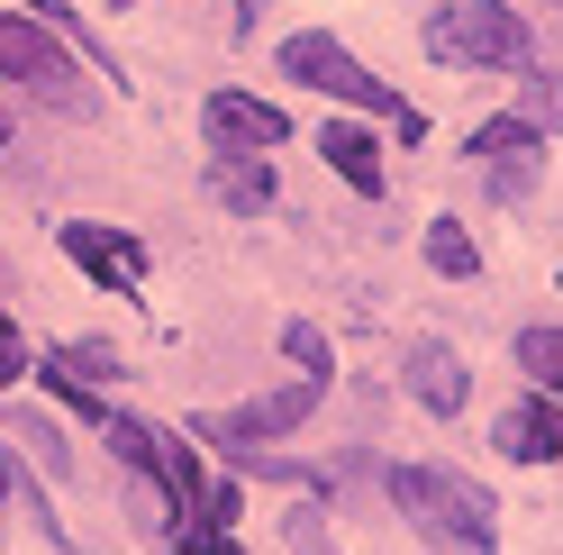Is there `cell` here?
I'll use <instances>...</instances> for the list:
<instances>
[{
    "label": "cell",
    "mask_w": 563,
    "mask_h": 555,
    "mask_svg": "<svg viewBox=\"0 0 563 555\" xmlns=\"http://www.w3.org/2000/svg\"><path fill=\"white\" fill-rule=\"evenodd\" d=\"M391 510L445 555H490L500 546V501L454 465H391Z\"/></svg>",
    "instance_id": "1"
},
{
    "label": "cell",
    "mask_w": 563,
    "mask_h": 555,
    "mask_svg": "<svg viewBox=\"0 0 563 555\" xmlns=\"http://www.w3.org/2000/svg\"><path fill=\"white\" fill-rule=\"evenodd\" d=\"M428 55L445 64H473V74H518L527 64V19L509 0H445L428 19Z\"/></svg>",
    "instance_id": "2"
},
{
    "label": "cell",
    "mask_w": 563,
    "mask_h": 555,
    "mask_svg": "<svg viewBox=\"0 0 563 555\" xmlns=\"http://www.w3.org/2000/svg\"><path fill=\"white\" fill-rule=\"evenodd\" d=\"M0 74H10L19 91H37L46 110H91V83H82V64L64 55L37 19H0Z\"/></svg>",
    "instance_id": "3"
},
{
    "label": "cell",
    "mask_w": 563,
    "mask_h": 555,
    "mask_svg": "<svg viewBox=\"0 0 563 555\" xmlns=\"http://www.w3.org/2000/svg\"><path fill=\"white\" fill-rule=\"evenodd\" d=\"M282 74H291V83H309V91H328V100H345V110H373V119H391V110H400V100L382 91V74H364V64L345 55L336 37H319V28L282 37Z\"/></svg>",
    "instance_id": "4"
},
{
    "label": "cell",
    "mask_w": 563,
    "mask_h": 555,
    "mask_svg": "<svg viewBox=\"0 0 563 555\" xmlns=\"http://www.w3.org/2000/svg\"><path fill=\"white\" fill-rule=\"evenodd\" d=\"M309 410H319V383H300L291 392H264V401H245V410H219V420H200V437H219V446H236V456H255V446H273V437H291Z\"/></svg>",
    "instance_id": "5"
},
{
    "label": "cell",
    "mask_w": 563,
    "mask_h": 555,
    "mask_svg": "<svg viewBox=\"0 0 563 555\" xmlns=\"http://www.w3.org/2000/svg\"><path fill=\"white\" fill-rule=\"evenodd\" d=\"M209 137H219L228 155H264V146H291L282 110H264L255 91H209Z\"/></svg>",
    "instance_id": "6"
},
{
    "label": "cell",
    "mask_w": 563,
    "mask_h": 555,
    "mask_svg": "<svg viewBox=\"0 0 563 555\" xmlns=\"http://www.w3.org/2000/svg\"><path fill=\"white\" fill-rule=\"evenodd\" d=\"M473 155L490 164V192H500V200H518L527 183H537V164H545V146H537V128H527V119H490L473 137Z\"/></svg>",
    "instance_id": "7"
},
{
    "label": "cell",
    "mask_w": 563,
    "mask_h": 555,
    "mask_svg": "<svg viewBox=\"0 0 563 555\" xmlns=\"http://www.w3.org/2000/svg\"><path fill=\"white\" fill-rule=\"evenodd\" d=\"M64 255H74V264H91L110 292H136V283H146V247H136V237H119V228L74 219V228H64Z\"/></svg>",
    "instance_id": "8"
},
{
    "label": "cell",
    "mask_w": 563,
    "mask_h": 555,
    "mask_svg": "<svg viewBox=\"0 0 563 555\" xmlns=\"http://www.w3.org/2000/svg\"><path fill=\"white\" fill-rule=\"evenodd\" d=\"M490 446L518 456V465H554V456H563V410H554V401H509L500 428H490Z\"/></svg>",
    "instance_id": "9"
},
{
    "label": "cell",
    "mask_w": 563,
    "mask_h": 555,
    "mask_svg": "<svg viewBox=\"0 0 563 555\" xmlns=\"http://www.w3.org/2000/svg\"><path fill=\"white\" fill-rule=\"evenodd\" d=\"M309 146H319V155H328L355 192H382V146H373V128H364V119H336V128L309 137Z\"/></svg>",
    "instance_id": "10"
},
{
    "label": "cell",
    "mask_w": 563,
    "mask_h": 555,
    "mask_svg": "<svg viewBox=\"0 0 563 555\" xmlns=\"http://www.w3.org/2000/svg\"><path fill=\"white\" fill-rule=\"evenodd\" d=\"M409 392L437 410V420H454V410H464V356H454V346H418L409 356Z\"/></svg>",
    "instance_id": "11"
},
{
    "label": "cell",
    "mask_w": 563,
    "mask_h": 555,
    "mask_svg": "<svg viewBox=\"0 0 563 555\" xmlns=\"http://www.w3.org/2000/svg\"><path fill=\"white\" fill-rule=\"evenodd\" d=\"M209 192H219L228 210H273V183H264V164H255V155H219Z\"/></svg>",
    "instance_id": "12"
},
{
    "label": "cell",
    "mask_w": 563,
    "mask_h": 555,
    "mask_svg": "<svg viewBox=\"0 0 563 555\" xmlns=\"http://www.w3.org/2000/svg\"><path fill=\"white\" fill-rule=\"evenodd\" d=\"M428 264H437V273H454V283H464V273L482 264V247H473V237L454 228V219H437V228H428Z\"/></svg>",
    "instance_id": "13"
},
{
    "label": "cell",
    "mask_w": 563,
    "mask_h": 555,
    "mask_svg": "<svg viewBox=\"0 0 563 555\" xmlns=\"http://www.w3.org/2000/svg\"><path fill=\"white\" fill-rule=\"evenodd\" d=\"M518 364L537 373V383H563V328H527L518 337Z\"/></svg>",
    "instance_id": "14"
},
{
    "label": "cell",
    "mask_w": 563,
    "mask_h": 555,
    "mask_svg": "<svg viewBox=\"0 0 563 555\" xmlns=\"http://www.w3.org/2000/svg\"><path fill=\"white\" fill-rule=\"evenodd\" d=\"M282 356H291L309 383H328V337H319V328H300V319H291V328H282Z\"/></svg>",
    "instance_id": "15"
},
{
    "label": "cell",
    "mask_w": 563,
    "mask_h": 555,
    "mask_svg": "<svg viewBox=\"0 0 563 555\" xmlns=\"http://www.w3.org/2000/svg\"><path fill=\"white\" fill-rule=\"evenodd\" d=\"M19 437H27V456H37L46 474H64V465H74V456H64V437H55L46 420H19Z\"/></svg>",
    "instance_id": "16"
},
{
    "label": "cell",
    "mask_w": 563,
    "mask_h": 555,
    "mask_svg": "<svg viewBox=\"0 0 563 555\" xmlns=\"http://www.w3.org/2000/svg\"><path fill=\"white\" fill-rule=\"evenodd\" d=\"M527 110L563 128V83H554V74H527Z\"/></svg>",
    "instance_id": "17"
},
{
    "label": "cell",
    "mask_w": 563,
    "mask_h": 555,
    "mask_svg": "<svg viewBox=\"0 0 563 555\" xmlns=\"http://www.w3.org/2000/svg\"><path fill=\"white\" fill-rule=\"evenodd\" d=\"M19 373H27V337L0 319V383H19Z\"/></svg>",
    "instance_id": "18"
},
{
    "label": "cell",
    "mask_w": 563,
    "mask_h": 555,
    "mask_svg": "<svg viewBox=\"0 0 563 555\" xmlns=\"http://www.w3.org/2000/svg\"><path fill=\"white\" fill-rule=\"evenodd\" d=\"M291 546H300V555H336V546H328V529H319V519H291Z\"/></svg>",
    "instance_id": "19"
},
{
    "label": "cell",
    "mask_w": 563,
    "mask_h": 555,
    "mask_svg": "<svg viewBox=\"0 0 563 555\" xmlns=\"http://www.w3.org/2000/svg\"><path fill=\"white\" fill-rule=\"evenodd\" d=\"M228 19H236V28H255V0H228Z\"/></svg>",
    "instance_id": "20"
},
{
    "label": "cell",
    "mask_w": 563,
    "mask_h": 555,
    "mask_svg": "<svg viewBox=\"0 0 563 555\" xmlns=\"http://www.w3.org/2000/svg\"><path fill=\"white\" fill-rule=\"evenodd\" d=\"M0 146H10V110H0Z\"/></svg>",
    "instance_id": "21"
}]
</instances>
